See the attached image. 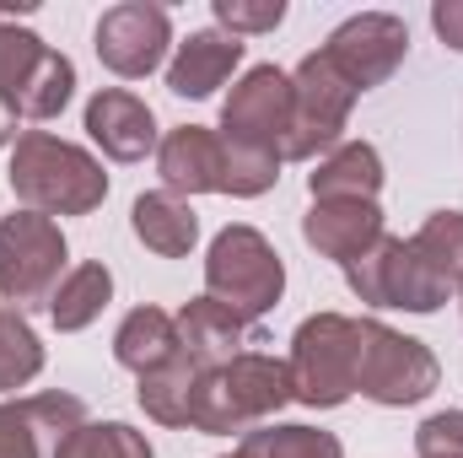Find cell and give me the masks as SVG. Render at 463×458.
<instances>
[{
	"mask_svg": "<svg viewBox=\"0 0 463 458\" xmlns=\"http://www.w3.org/2000/svg\"><path fill=\"white\" fill-rule=\"evenodd\" d=\"M11 195L38 216H87L103 205L109 173L92 151L54 140L49 129H27L11 151Z\"/></svg>",
	"mask_w": 463,
	"mask_h": 458,
	"instance_id": "cell-1",
	"label": "cell"
},
{
	"mask_svg": "<svg viewBox=\"0 0 463 458\" xmlns=\"http://www.w3.org/2000/svg\"><path fill=\"white\" fill-rule=\"evenodd\" d=\"M286 399H291L286 361H275L269 350H242L227 367L200 372L194 410H189V432H205V437H232V432H242V437H248V432L264 426Z\"/></svg>",
	"mask_w": 463,
	"mask_h": 458,
	"instance_id": "cell-2",
	"label": "cell"
},
{
	"mask_svg": "<svg viewBox=\"0 0 463 458\" xmlns=\"http://www.w3.org/2000/svg\"><path fill=\"white\" fill-rule=\"evenodd\" d=\"M355 356H361V329L345 313H313L291 335V399L313 410H335L355 394Z\"/></svg>",
	"mask_w": 463,
	"mask_h": 458,
	"instance_id": "cell-3",
	"label": "cell"
},
{
	"mask_svg": "<svg viewBox=\"0 0 463 458\" xmlns=\"http://www.w3.org/2000/svg\"><path fill=\"white\" fill-rule=\"evenodd\" d=\"M286 291V264L253 227H222L205 253V297L242 319H264Z\"/></svg>",
	"mask_w": 463,
	"mask_h": 458,
	"instance_id": "cell-4",
	"label": "cell"
},
{
	"mask_svg": "<svg viewBox=\"0 0 463 458\" xmlns=\"http://www.w3.org/2000/svg\"><path fill=\"white\" fill-rule=\"evenodd\" d=\"M76 92V65L0 16V103L16 119H54Z\"/></svg>",
	"mask_w": 463,
	"mask_h": 458,
	"instance_id": "cell-5",
	"label": "cell"
},
{
	"mask_svg": "<svg viewBox=\"0 0 463 458\" xmlns=\"http://www.w3.org/2000/svg\"><path fill=\"white\" fill-rule=\"evenodd\" d=\"M355 81L318 49L297 65L291 76V140H286V162H307L318 151H335L345 135V119L355 109Z\"/></svg>",
	"mask_w": 463,
	"mask_h": 458,
	"instance_id": "cell-6",
	"label": "cell"
},
{
	"mask_svg": "<svg viewBox=\"0 0 463 458\" xmlns=\"http://www.w3.org/2000/svg\"><path fill=\"white\" fill-rule=\"evenodd\" d=\"M355 329H361L355 388L366 399H377V405H420L437 388L442 367L420 340H410V335H399V329H388L377 319H355Z\"/></svg>",
	"mask_w": 463,
	"mask_h": 458,
	"instance_id": "cell-7",
	"label": "cell"
},
{
	"mask_svg": "<svg viewBox=\"0 0 463 458\" xmlns=\"http://www.w3.org/2000/svg\"><path fill=\"white\" fill-rule=\"evenodd\" d=\"M345 281L350 291L372 308H404V313H437L448 302V281L404 243V237H388L377 248H366L355 264H345Z\"/></svg>",
	"mask_w": 463,
	"mask_h": 458,
	"instance_id": "cell-8",
	"label": "cell"
},
{
	"mask_svg": "<svg viewBox=\"0 0 463 458\" xmlns=\"http://www.w3.org/2000/svg\"><path fill=\"white\" fill-rule=\"evenodd\" d=\"M65 270V237L49 216L38 211H16L0 222V297L5 308H33L49 302Z\"/></svg>",
	"mask_w": 463,
	"mask_h": 458,
	"instance_id": "cell-9",
	"label": "cell"
},
{
	"mask_svg": "<svg viewBox=\"0 0 463 458\" xmlns=\"http://www.w3.org/2000/svg\"><path fill=\"white\" fill-rule=\"evenodd\" d=\"M222 140L237 151L286 162V140H291V76L275 65H253L237 87H232L227 109H222Z\"/></svg>",
	"mask_w": 463,
	"mask_h": 458,
	"instance_id": "cell-10",
	"label": "cell"
},
{
	"mask_svg": "<svg viewBox=\"0 0 463 458\" xmlns=\"http://www.w3.org/2000/svg\"><path fill=\"white\" fill-rule=\"evenodd\" d=\"M167 43H173V22H167V11L151 5V0L109 5L103 22H98V60H103L114 76H124V81L151 76V71L162 65Z\"/></svg>",
	"mask_w": 463,
	"mask_h": 458,
	"instance_id": "cell-11",
	"label": "cell"
},
{
	"mask_svg": "<svg viewBox=\"0 0 463 458\" xmlns=\"http://www.w3.org/2000/svg\"><path fill=\"white\" fill-rule=\"evenodd\" d=\"M404 49H410V27H404L399 16H388V11H361V16H350V22H340V27L329 33V43H324V54L355 81V92L383 87V81L399 71Z\"/></svg>",
	"mask_w": 463,
	"mask_h": 458,
	"instance_id": "cell-12",
	"label": "cell"
},
{
	"mask_svg": "<svg viewBox=\"0 0 463 458\" xmlns=\"http://www.w3.org/2000/svg\"><path fill=\"white\" fill-rule=\"evenodd\" d=\"M178 345H184V356H189L194 367L211 372V367L237 361L242 350L264 345V335L253 329V319H242V313L222 308L216 297H194V302L178 313Z\"/></svg>",
	"mask_w": 463,
	"mask_h": 458,
	"instance_id": "cell-13",
	"label": "cell"
},
{
	"mask_svg": "<svg viewBox=\"0 0 463 458\" xmlns=\"http://www.w3.org/2000/svg\"><path fill=\"white\" fill-rule=\"evenodd\" d=\"M302 237L324 259L355 264L366 248L383 243V211L377 200H313V211L302 216Z\"/></svg>",
	"mask_w": 463,
	"mask_h": 458,
	"instance_id": "cell-14",
	"label": "cell"
},
{
	"mask_svg": "<svg viewBox=\"0 0 463 458\" xmlns=\"http://www.w3.org/2000/svg\"><path fill=\"white\" fill-rule=\"evenodd\" d=\"M156 167H162V184L167 195H222V173H227V146L216 129L205 124H184L162 140L156 151Z\"/></svg>",
	"mask_w": 463,
	"mask_h": 458,
	"instance_id": "cell-15",
	"label": "cell"
},
{
	"mask_svg": "<svg viewBox=\"0 0 463 458\" xmlns=\"http://www.w3.org/2000/svg\"><path fill=\"white\" fill-rule=\"evenodd\" d=\"M87 135L114 157V162H140L151 146H156V119L151 109L124 92V87H103L92 103H87Z\"/></svg>",
	"mask_w": 463,
	"mask_h": 458,
	"instance_id": "cell-16",
	"label": "cell"
},
{
	"mask_svg": "<svg viewBox=\"0 0 463 458\" xmlns=\"http://www.w3.org/2000/svg\"><path fill=\"white\" fill-rule=\"evenodd\" d=\"M81 421H87V410L71 394H33L16 405H0V458H38V432H54V443H60Z\"/></svg>",
	"mask_w": 463,
	"mask_h": 458,
	"instance_id": "cell-17",
	"label": "cell"
},
{
	"mask_svg": "<svg viewBox=\"0 0 463 458\" xmlns=\"http://www.w3.org/2000/svg\"><path fill=\"white\" fill-rule=\"evenodd\" d=\"M242 65V38L232 33H189L167 65V92L178 98H211L232 71Z\"/></svg>",
	"mask_w": 463,
	"mask_h": 458,
	"instance_id": "cell-18",
	"label": "cell"
},
{
	"mask_svg": "<svg viewBox=\"0 0 463 458\" xmlns=\"http://www.w3.org/2000/svg\"><path fill=\"white\" fill-rule=\"evenodd\" d=\"M129 227H135V237H140L151 253H162V259H184V253L200 243V216H194L178 195H167V189L140 195V200L129 205Z\"/></svg>",
	"mask_w": 463,
	"mask_h": 458,
	"instance_id": "cell-19",
	"label": "cell"
},
{
	"mask_svg": "<svg viewBox=\"0 0 463 458\" xmlns=\"http://www.w3.org/2000/svg\"><path fill=\"white\" fill-rule=\"evenodd\" d=\"M307 189H313V200H377L383 157L366 140H345L318 162V173H307Z\"/></svg>",
	"mask_w": 463,
	"mask_h": 458,
	"instance_id": "cell-20",
	"label": "cell"
},
{
	"mask_svg": "<svg viewBox=\"0 0 463 458\" xmlns=\"http://www.w3.org/2000/svg\"><path fill=\"white\" fill-rule=\"evenodd\" d=\"M178 350H184V345H178V319L162 313V308H135L114 335V356L135 372V377L162 372L167 361H178Z\"/></svg>",
	"mask_w": 463,
	"mask_h": 458,
	"instance_id": "cell-21",
	"label": "cell"
},
{
	"mask_svg": "<svg viewBox=\"0 0 463 458\" xmlns=\"http://www.w3.org/2000/svg\"><path fill=\"white\" fill-rule=\"evenodd\" d=\"M109 297H114V275H109L103 264H76V270L54 286L49 319H54L60 335H76V329H87V324L109 308Z\"/></svg>",
	"mask_w": 463,
	"mask_h": 458,
	"instance_id": "cell-22",
	"label": "cell"
},
{
	"mask_svg": "<svg viewBox=\"0 0 463 458\" xmlns=\"http://www.w3.org/2000/svg\"><path fill=\"white\" fill-rule=\"evenodd\" d=\"M200 372H205V367H194V361L178 350V361H167L162 372H146V377H140V410H146L151 421H162V426H189Z\"/></svg>",
	"mask_w": 463,
	"mask_h": 458,
	"instance_id": "cell-23",
	"label": "cell"
},
{
	"mask_svg": "<svg viewBox=\"0 0 463 458\" xmlns=\"http://www.w3.org/2000/svg\"><path fill=\"white\" fill-rule=\"evenodd\" d=\"M237 458H345V448L340 437L313 432V426H253Z\"/></svg>",
	"mask_w": 463,
	"mask_h": 458,
	"instance_id": "cell-24",
	"label": "cell"
},
{
	"mask_svg": "<svg viewBox=\"0 0 463 458\" xmlns=\"http://www.w3.org/2000/svg\"><path fill=\"white\" fill-rule=\"evenodd\" d=\"M54 458H151V443L124 421H103V426L81 421L71 437L54 443Z\"/></svg>",
	"mask_w": 463,
	"mask_h": 458,
	"instance_id": "cell-25",
	"label": "cell"
},
{
	"mask_svg": "<svg viewBox=\"0 0 463 458\" xmlns=\"http://www.w3.org/2000/svg\"><path fill=\"white\" fill-rule=\"evenodd\" d=\"M43 367V345L33 335V324L16 308H0V394L33 383Z\"/></svg>",
	"mask_w": 463,
	"mask_h": 458,
	"instance_id": "cell-26",
	"label": "cell"
},
{
	"mask_svg": "<svg viewBox=\"0 0 463 458\" xmlns=\"http://www.w3.org/2000/svg\"><path fill=\"white\" fill-rule=\"evenodd\" d=\"M410 248H415L448 286H458L463 281V211H437V216H426V227L410 237Z\"/></svg>",
	"mask_w": 463,
	"mask_h": 458,
	"instance_id": "cell-27",
	"label": "cell"
},
{
	"mask_svg": "<svg viewBox=\"0 0 463 458\" xmlns=\"http://www.w3.org/2000/svg\"><path fill=\"white\" fill-rule=\"evenodd\" d=\"M216 22L227 27L232 38H242V33H275L280 22H286V5L280 0H216Z\"/></svg>",
	"mask_w": 463,
	"mask_h": 458,
	"instance_id": "cell-28",
	"label": "cell"
},
{
	"mask_svg": "<svg viewBox=\"0 0 463 458\" xmlns=\"http://www.w3.org/2000/svg\"><path fill=\"white\" fill-rule=\"evenodd\" d=\"M415 448H420V458H463V410H442V415L420 421Z\"/></svg>",
	"mask_w": 463,
	"mask_h": 458,
	"instance_id": "cell-29",
	"label": "cell"
},
{
	"mask_svg": "<svg viewBox=\"0 0 463 458\" xmlns=\"http://www.w3.org/2000/svg\"><path fill=\"white\" fill-rule=\"evenodd\" d=\"M431 27H437V38H442L448 49H458L463 54V0H442V5H431Z\"/></svg>",
	"mask_w": 463,
	"mask_h": 458,
	"instance_id": "cell-30",
	"label": "cell"
},
{
	"mask_svg": "<svg viewBox=\"0 0 463 458\" xmlns=\"http://www.w3.org/2000/svg\"><path fill=\"white\" fill-rule=\"evenodd\" d=\"M11 140H16V114L0 103V146H11Z\"/></svg>",
	"mask_w": 463,
	"mask_h": 458,
	"instance_id": "cell-31",
	"label": "cell"
},
{
	"mask_svg": "<svg viewBox=\"0 0 463 458\" xmlns=\"http://www.w3.org/2000/svg\"><path fill=\"white\" fill-rule=\"evenodd\" d=\"M227 458H237V453H227Z\"/></svg>",
	"mask_w": 463,
	"mask_h": 458,
	"instance_id": "cell-32",
	"label": "cell"
},
{
	"mask_svg": "<svg viewBox=\"0 0 463 458\" xmlns=\"http://www.w3.org/2000/svg\"><path fill=\"white\" fill-rule=\"evenodd\" d=\"M0 16H5V11H0Z\"/></svg>",
	"mask_w": 463,
	"mask_h": 458,
	"instance_id": "cell-33",
	"label": "cell"
}]
</instances>
